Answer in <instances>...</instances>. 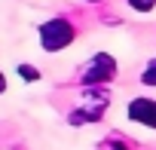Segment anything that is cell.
<instances>
[{"instance_id":"obj_1","label":"cell","mask_w":156,"mask_h":150,"mask_svg":"<svg viewBox=\"0 0 156 150\" xmlns=\"http://www.w3.org/2000/svg\"><path fill=\"white\" fill-rule=\"evenodd\" d=\"M73 34L76 31H73V25L67 19H49L46 25H40V43H43L46 52H58V49L70 46Z\"/></svg>"},{"instance_id":"obj_2","label":"cell","mask_w":156,"mask_h":150,"mask_svg":"<svg viewBox=\"0 0 156 150\" xmlns=\"http://www.w3.org/2000/svg\"><path fill=\"white\" fill-rule=\"evenodd\" d=\"M113 73H116V61H113L107 52H98V55L86 64V70H83V86L107 83V80H113Z\"/></svg>"},{"instance_id":"obj_3","label":"cell","mask_w":156,"mask_h":150,"mask_svg":"<svg viewBox=\"0 0 156 150\" xmlns=\"http://www.w3.org/2000/svg\"><path fill=\"white\" fill-rule=\"evenodd\" d=\"M129 120L156 129V101H150V98H135V101L129 104Z\"/></svg>"},{"instance_id":"obj_4","label":"cell","mask_w":156,"mask_h":150,"mask_svg":"<svg viewBox=\"0 0 156 150\" xmlns=\"http://www.w3.org/2000/svg\"><path fill=\"white\" fill-rule=\"evenodd\" d=\"M141 83L144 86H156V58L144 67V73H141Z\"/></svg>"},{"instance_id":"obj_5","label":"cell","mask_w":156,"mask_h":150,"mask_svg":"<svg viewBox=\"0 0 156 150\" xmlns=\"http://www.w3.org/2000/svg\"><path fill=\"white\" fill-rule=\"evenodd\" d=\"M129 6L138 12H150V9H156V0H129Z\"/></svg>"},{"instance_id":"obj_6","label":"cell","mask_w":156,"mask_h":150,"mask_svg":"<svg viewBox=\"0 0 156 150\" xmlns=\"http://www.w3.org/2000/svg\"><path fill=\"white\" fill-rule=\"evenodd\" d=\"M19 73H22L25 80H40V70H37V67H31V64H22V67H19Z\"/></svg>"},{"instance_id":"obj_7","label":"cell","mask_w":156,"mask_h":150,"mask_svg":"<svg viewBox=\"0 0 156 150\" xmlns=\"http://www.w3.org/2000/svg\"><path fill=\"white\" fill-rule=\"evenodd\" d=\"M3 89H6V80H3V77H0V92H3Z\"/></svg>"},{"instance_id":"obj_8","label":"cell","mask_w":156,"mask_h":150,"mask_svg":"<svg viewBox=\"0 0 156 150\" xmlns=\"http://www.w3.org/2000/svg\"><path fill=\"white\" fill-rule=\"evenodd\" d=\"M113 150H126V147H122V144H113Z\"/></svg>"},{"instance_id":"obj_9","label":"cell","mask_w":156,"mask_h":150,"mask_svg":"<svg viewBox=\"0 0 156 150\" xmlns=\"http://www.w3.org/2000/svg\"><path fill=\"white\" fill-rule=\"evenodd\" d=\"M89 3H95V0H89Z\"/></svg>"}]
</instances>
